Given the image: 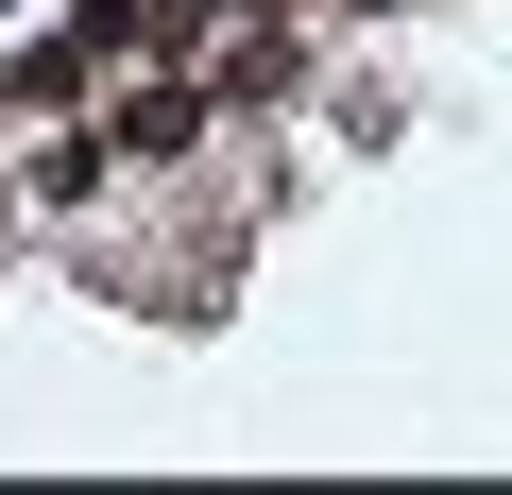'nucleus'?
Masks as SVG:
<instances>
[{
	"mask_svg": "<svg viewBox=\"0 0 512 495\" xmlns=\"http://www.w3.org/2000/svg\"><path fill=\"white\" fill-rule=\"evenodd\" d=\"M120 52H154V0H86V35H35V52H0V103H86Z\"/></svg>",
	"mask_w": 512,
	"mask_h": 495,
	"instance_id": "nucleus-1",
	"label": "nucleus"
},
{
	"mask_svg": "<svg viewBox=\"0 0 512 495\" xmlns=\"http://www.w3.org/2000/svg\"><path fill=\"white\" fill-rule=\"evenodd\" d=\"M188 120H205V86H137V103L103 120V154H120V171H154V154H188Z\"/></svg>",
	"mask_w": 512,
	"mask_h": 495,
	"instance_id": "nucleus-2",
	"label": "nucleus"
},
{
	"mask_svg": "<svg viewBox=\"0 0 512 495\" xmlns=\"http://www.w3.org/2000/svg\"><path fill=\"white\" fill-rule=\"evenodd\" d=\"M103 171H120V154H103V120H86V137H52V154H35V188H52V205H86V188H103Z\"/></svg>",
	"mask_w": 512,
	"mask_h": 495,
	"instance_id": "nucleus-3",
	"label": "nucleus"
},
{
	"mask_svg": "<svg viewBox=\"0 0 512 495\" xmlns=\"http://www.w3.org/2000/svg\"><path fill=\"white\" fill-rule=\"evenodd\" d=\"M188 35H205V0H154V52H188Z\"/></svg>",
	"mask_w": 512,
	"mask_h": 495,
	"instance_id": "nucleus-4",
	"label": "nucleus"
},
{
	"mask_svg": "<svg viewBox=\"0 0 512 495\" xmlns=\"http://www.w3.org/2000/svg\"><path fill=\"white\" fill-rule=\"evenodd\" d=\"M0 205H18V171H0Z\"/></svg>",
	"mask_w": 512,
	"mask_h": 495,
	"instance_id": "nucleus-5",
	"label": "nucleus"
}]
</instances>
